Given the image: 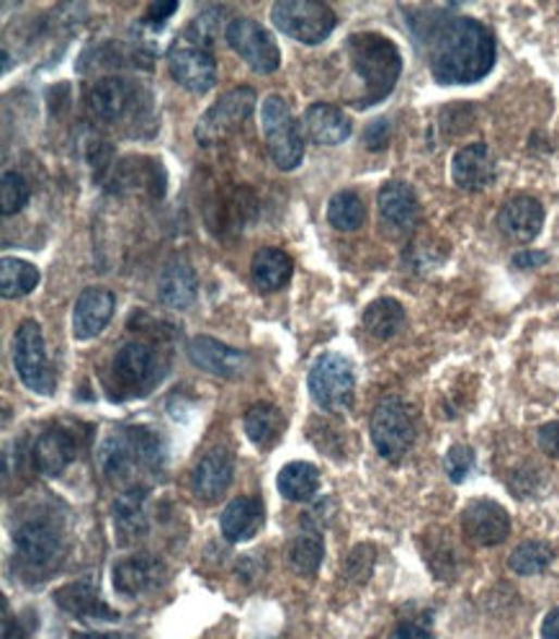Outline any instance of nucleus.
I'll list each match as a JSON object with an SVG mask.
<instances>
[{
    "instance_id": "f257e3e1",
    "label": "nucleus",
    "mask_w": 559,
    "mask_h": 639,
    "mask_svg": "<svg viewBox=\"0 0 559 639\" xmlns=\"http://www.w3.org/2000/svg\"><path fill=\"white\" fill-rule=\"evenodd\" d=\"M428 67L438 86H472L495 67V39L470 16L442 19L425 32Z\"/></svg>"
},
{
    "instance_id": "f03ea898",
    "label": "nucleus",
    "mask_w": 559,
    "mask_h": 639,
    "mask_svg": "<svg viewBox=\"0 0 559 639\" xmlns=\"http://www.w3.org/2000/svg\"><path fill=\"white\" fill-rule=\"evenodd\" d=\"M346 54L356 75L363 81V96L356 107L369 109L393 94L402 73L400 49L393 39L374 32L351 34L346 41Z\"/></svg>"
},
{
    "instance_id": "7ed1b4c3",
    "label": "nucleus",
    "mask_w": 559,
    "mask_h": 639,
    "mask_svg": "<svg viewBox=\"0 0 559 639\" xmlns=\"http://www.w3.org/2000/svg\"><path fill=\"white\" fill-rule=\"evenodd\" d=\"M165 462V441L150 428H119L99 448V467L111 480L129 477L135 469H156Z\"/></svg>"
},
{
    "instance_id": "20e7f679",
    "label": "nucleus",
    "mask_w": 559,
    "mask_h": 639,
    "mask_svg": "<svg viewBox=\"0 0 559 639\" xmlns=\"http://www.w3.org/2000/svg\"><path fill=\"white\" fill-rule=\"evenodd\" d=\"M261 126L265 145H269L271 160L282 171H295L305 160V139L289 103L282 96L271 94L261 103Z\"/></svg>"
},
{
    "instance_id": "39448f33",
    "label": "nucleus",
    "mask_w": 559,
    "mask_h": 639,
    "mask_svg": "<svg viewBox=\"0 0 559 639\" xmlns=\"http://www.w3.org/2000/svg\"><path fill=\"white\" fill-rule=\"evenodd\" d=\"M13 552L24 578L45 580V575H50L62 557V537L52 521L32 518L13 531Z\"/></svg>"
},
{
    "instance_id": "423d86ee",
    "label": "nucleus",
    "mask_w": 559,
    "mask_h": 639,
    "mask_svg": "<svg viewBox=\"0 0 559 639\" xmlns=\"http://www.w3.org/2000/svg\"><path fill=\"white\" fill-rule=\"evenodd\" d=\"M271 21L286 37L314 47L335 32L338 16L331 5L314 3V0H278L271 5Z\"/></svg>"
},
{
    "instance_id": "0eeeda50",
    "label": "nucleus",
    "mask_w": 559,
    "mask_h": 639,
    "mask_svg": "<svg viewBox=\"0 0 559 639\" xmlns=\"http://www.w3.org/2000/svg\"><path fill=\"white\" fill-rule=\"evenodd\" d=\"M13 367L26 390L37 392V395L50 397L58 390V379H54L50 361H47L45 335H41L39 322L24 320L13 335Z\"/></svg>"
},
{
    "instance_id": "6e6552de",
    "label": "nucleus",
    "mask_w": 559,
    "mask_h": 639,
    "mask_svg": "<svg viewBox=\"0 0 559 639\" xmlns=\"http://www.w3.org/2000/svg\"><path fill=\"white\" fill-rule=\"evenodd\" d=\"M310 395L325 413H346L353 403V364L340 354H323L310 369Z\"/></svg>"
},
{
    "instance_id": "1a4fd4ad",
    "label": "nucleus",
    "mask_w": 559,
    "mask_h": 639,
    "mask_svg": "<svg viewBox=\"0 0 559 639\" xmlns=\"http://www.w3.org/2000/svg\"><path fill=\"white\" fill-rule=\"evenodd\" d=\"M256 103H258L256 90L248 88V86L233 88V90H227V94H222L212 103V107L204 111V116L199 119L197 130H194L197 143L204 145V147H212V145L220 143V139L233 135L237 126H240L250 114H253Z\"/></svg>"
},
{
    "instance_id": "9d476101",
    "label": "nucleus",
    "mask_w": 559,
    "mask_h": 639,
    "mask_svg": "<svg viewBox=\"0 0 559 639\" xmlns=\"http://www.w3.org/2000/svg\"><path fill=\"white\" fill-rule=\"evenodd\" d=\"M369 431H372L376 452L389 462L402 459L410 452L412 441H415V423H412L408 407L397 397H384L374 407Z\"/></svg>"
},
{
    "instance_id": "9b49d317",
    "label": "nucleus",
    "mask_w": 559,
    "mask_h": 639,
    "mask_svg": "<svg viewBox=\"0 0 559 639\" xmlns=\"http://www.w3.org/2000/svg\"><path fill=\"white\" fill-rule=\"evenodd\" d=\"M225 39L227 45L248 62V67L256 70V73L271 75L276 73L278 65H282V49L276 47L274 37L253 19L240 16L229 21Z\"/></svg>"
},
{
    "instance_id": "f8f14e48",
    "label": "nucleus",
    "mask_w": 559,
    "mask_h": 639,
    "mask_svg": "<svg viewBox=\"0 0 559 639\" xmlns=\"http://www.w3.org/2000/svg\"><path fill=\"white\" fill-rule=\"evenodd\" d=\"M111 371H114L119 388L132 392V395H148L163 377L158 351L142 341L122 346L114 361H111Z\"/></svg>"
},
{
    "instance_id": "ddd939ff",
    "label": "nucleus",
    "mask_w": 559,
    "mask_h": 639,
    "mask_svg": "<svg viewBox=\"0 0 559 639\" xmlns=\"http://www.w3.org/2000/svg\"><path fill=\"white\" fill-rule=\"evenodd\" d=\"M167 70L181 88L197 96L212 90L216 83V62L212 52L188 39H178L167 49Z\"/></svg>"
},
{
    "instance_id": "4468645a",
    "label": "nucleus",
    "mask_w": 559,
    "mask_h": 639,
    "mask_svg": "<svg viewBox=\"0 0 559 639\" xmlns=\"http://www.w3.org/2000/svg\"><path fill=\"white\" fill-rule=\"evenodd\" d=\"M461 531L477 546H498L510 533V516L495 501H472L461 514Z\"/></svg>"
},
{
    "instance_id": "2eb2a0df",
    "label": "nucleus",
    "mask_w": 559,
    "mask_h": 639,
    "mask_svg": "<svg viewBox=\"0 0 559 639\" xmlns=\"http://www.w3.org/2000/svg\"><path fill=\"white\" fill-rule=\"evenodd\" d=\"M376 207H380L382 228L395 237L412 233L418 217H421V204H418L415 192L408 184H402V181L384 184L380 188V196H376Z\"/></svg>"
},
{
    "instance_id": "dca6fc26",
    "label": "nucleus",
    "mask_w": 559,
    "mask_h": 639,
    "mask_svg": "<svg viewBox=\"0 0 559 639\" xmlns=\"http://www.w3.org/2000/svg\"><path fill=\"white\" fill-rule=\"evenodd\" d=\"M139 103V88L124 78H101L90 88L88 109L99 122L116 124L124 116L135 114Z\"/></svg>"
},
{
    "instance_id": "f3484780",
    "label": "nucleus",
    "mask_w": 559,
    "mask_h": 639,
    "mask_svg": "<svg viewBox=\"0 0 559 639\" xmlns=\"http://www.w3.org/2000/svg\"><path fill=\"white\" fill-rule=\"evenodd\" d=\"M186 354L194 367H199L201 371L214 377H237L248 367L246 351H237L233 346H227V343L209 339V335H197V339L188 341Z\"/></svg>"
},
{
    "instance_id": "a211bd4d",
    "label": "nucleus",
    "mask_w": 559,
    "mask_h": 639,
    "mask_svg": "<svg viewBox=\"0 0 559 639\" xmlns=\"http://www.w3.org/2000/svg\"><path fill=\"white\" fill-rule=\"evenodd\" d=\"M114 307L116 297L109 290H103V286H88V290H83L73 310V339H96V335L109 325Z\"/></svg>"
},
{
    "instance_id": "6ab92c4d",
    "label": "nucleus",
    "mask_w": 559,
    "mask_h": 639,
    "mask_svg": "<svg viewBox=\"0 0 559 639\" xmlns=\"http://www.w3.org/2000/svg\"><path fill=\"white\" fill-rule=\"evenodd\" d=\"M498 228L513 243H531L534 237H539L544 228V207L534 196H513V199L502 204Z\"/></svg>"
},
{
    "instance_id": "aec40b11",
    "label": "nucleus",
    "mask_w": 559,
    "mask_h": 639,
    "mask_svg": "<svg viewBox=\"0 0 559 639\" xmlns=\"http://www.w3.org/2000/svg\"><path fill=\"white\" fill-rule=\"evenodd\" d=\"M451 179L461 192H482L495 181V158L485 143H472L454 156Z\"/></svg>"
},
{
    "instance_id": "412c9836",
    "label": "nucleus",
    "mask_w": 559,
    "mask_h": 639,
    "mask_svg": "<svg viewBox=\"0 0 559 639\" xmlns=\"http://www.w3.org/2000/svg\"><path fill=\"white\" fill-rule=\"evenodd\" d=\"M75 456H78L75 433L62 426H54L50 431L41 433L32 452L34 467H37L45 477H60L70 465H73Z\"/></svg>"
},
{
    "instance_id": "4be33fe9",
    "label": "nucleus",
    "mask_w": 559,
    "mask_h": 639,
    "mask_svg": "<svg viewBox=\"0 0 559 639\" xmlns=\"http://www.w3.org/2000/svg\"><path fill=\"white\" fill-rule=\"evenodd\" d=\"M235 462L233 454L225 448H212L199 459V465L191 472V490L201 501L212 503L233 484Z\"/></svg>"
},
{
    "instance_id": "5701e85b",
    "label": "nucleus",
    "mask_w": 559,
    "mask_h": 639,
    "mask_svg": "<svg viewBox=\"0 0 559 639\" xmlns=\"http://www.w3.org/2000/svg\"><path fill=\"white\" fill-rule=\"evenodd\" d=\"M165 567L163 562L150 557V554H137V557H127L116 562L114 567V588L116 593L135 599V595L150 593L163 582Z\"/></svg>"
},
{
    "instance_id": "b1692460",
    "label": "nucleus",
    "mask_w": 559,
    "mask_h": 639,
    "mask_svg": "<svg viewBox=\"0 0 559 639\" xmlns=\"http://www.w3.org/2000/svg\"><path fill=\"white\" fill-rule=\"evenodd\" d=\"M199 279L184 258H171L158 277V299L171 310H186L197 302Z\"/></svg>"
},
{
    "instance_id": "393cba45",
    "label": "nucleus",
    "mask_w": 559,
    "mask_h": 639,
    "mask_svg": "<svg viewBox=\"0 0 559 639\" xmlns=\"http://www.w3.org/2000/svg\"><path fill=\"white\" fill-rule=\"evenodd\" d=\"M305 132L314 145L335 147L351 137L353 124L344 114V109L333 107V103H312L305 111Z\"/></svg>"
},
{
    "instance_id": "a878e982",
    "label": "nucleus",
    "mask_w": 559,
    "mask_h": 639,
    "mask_svg": "<svg viewBox=\"0 0 559 639\" xmlns=\"http://www.w3.org/2000/svg\"><path fill=\"white\" fill-rule=\"evenodd\" d=\"M54 601L62 611L80 622H116L119 614L101 601L99 591L90 582H67L54 593Z\"/></svg>"
},
{
    "instance_id": "bb28decb",
    "label": "nucleus",
    "mask_w": 559,
    "mask_h": 639,
    "mask_svg": "<svg viewBox=\"0 0 559 639\" xmlns=\"http://www.w3.org/2000/svg\"><path fill=\"white\" fill-rule=\"evenodd\" d=\"M222 537L227 542H248L253 539L263 526V503L253 495L235 497L227 503V508L222 511L220 518Z\"/></svg>"
},
{
    "instance_id": "cd10ccee",
    "label": "nucleus",
    "mask_w": 559,
    "mask_h": 639,
    "mask_svg": "<svg viewBox=\"0 0 559 639\" xmlns=\"http://www.w3.org/2000/svg\"><path fill=\"white\" fill-rule=\"evenodd\" d=\"M295 263L282 248H261L250 261V279L261 292H278L289 284Z\"/></svg>"
},
{
    "instance_id": "c85d7f7f",
    "label": "nucleus",
    "mask_w": 559,
    "mask_h": 639,
    "mask_svg": "<svg viewBox=\"0 0 559 639\" xmlns=\"http://www.w3.org/2000/svg\"><path fill=\"white\" fill-rule=\"evenodd\" d=\"M145 501H148V490L132 488L122 493L114 503V526L122 537V542H135L148 531V516H145Z\"/></svg>"
},
{
    "instance_id": "c756f323",
    "label": "nucleus",
    "mask_w": 559,
    "mask_h": 639,
    "mask_svg": "<svg viewBox=\"0 0 559 639\" xmlns=\"http://www.w3.org/2000/svg\"><path fill=\"white\" fill-rule=\"evenodd\" d=\"M276 488L286 501L307 503L318 495L320 472L310 462H289L276 477Z\"/></svg>"
},
{
    "instance_id": "7c9ffc66",
    "label": "nucleus",
    "mask_w": 559,
    "mask_h": 639,
    "mask_svg": "<svg viewBox=\"0 0 559 639\" xmlns=\"http://www.w3.org/2000/svg\"><path fill=\"white\" fill-rule=\"evenodd\" d=\"M243 426H246L248 439L253 441L258 448H271L278 439H282L284 416L276 405L256 403L248 407L246 418H243Z\"/></svg>"
},
{
    "instance_id": "2f4dec72",
    "label": "nucleus",
    "mask_w": 559,
    "mask_h": 639,
    "mask_svg": "<svg viewBox=\"0 0 559 639\" xmlns=\"http://www.w3.org/2000/svg\"><path fill=\"white\" fill-rule=\"evenodd\" d=\"M405 325V307L397 299H376L363 310V328L376 341H389Z\"/></svg>"
},
{
    "instance_id": "473e14b6",
    "label": "nucleus",
    "mask_w": 559,
    "mask_h": 639,
    "mask_svg": "<svg viewBox=\"0 0 559 639\" xmlns=\"http://www.w3.org/2000/svg\"><path fill=\"white\" fill-rule=\"evenodd\" d=\"M39 269L24 258H3L0 261V294L5 299L26 297L37 290Z\"/></svg>"
},
{
    "instance_id": "72a5a7b5",
    "label": "nucleus",
    "mask_w": 559,
    "mask_h": 639,
    "mask_svg": "<svg viewBox=\"0 0 559 639\" xmlns=\"http://www.w3.org/2000/svg\"><path fill=\"white\" fill-rule=\"evenodd\" d=\"M367 220V207L356 192H338L327 201V222L340 233H353Z\"/></svg>"
},
{
    "instance_id": "f704fd0d",
    "label": "nucleus",
    "mask_w": 559,
    "mask_h": 639,
    "mask_svg": "<svg viewBox=\"0 0 559 639\" xmlns=\"http://www.w3.org/2000/svg\"><path fill=\"white\" fill-rule=\"evenodd\" d=\"M323 557H325V544H323V539H320V533H314V531L299 533L289 550V562H291V567H295V573H299V575L318 573L320 565H323Z\"/></svg>"
},
{
    "instance_id": "c9c22d12",
    "label": "nucleus",
    "mask_w": 559,
    "mask_h": 639,
    "mask_svg": "<svg viewBox=\"0 0 559 639\" xmlns=\"http://www.w3.org/2000/svg\"><path fill=\"white\" fill-rule=\"evenodd\" d=\"M555 560V552H551L549 544L544 542H523L510 554L508 565L510 570L519 575H539L547 570Z\"/></svg>"
},
{
    "instance_id": "e433bc0d",
    "label": "nucleus",
    "mask_w": 559,
    "mask_h": 639,
    "mask_svg": "<svg viewBox=\"0 0 559 639\" xmlns=\"http://www.w3.org/2000/svg\"><path fill=\"white\" fill-rule=\"evenodd\" d=\"M32 188L26 184V179L21 173L5 171L3 181H0V204H3V214L11 217L21 212V209L29 204Z\"/></svg>"
},
{
    "instance_id": "4c0bfd02",
    "label": "nucleus",
    "mask_w": 559,
    "mask_h": 639,
    "mask_svg": "<svg viewBox=\"0 0 559 639\" xmlns=\"http://www.w3.org/2000/svg\"><path fill=\"white\" fill-rule=\"evenodd\" d=\"M220 19H222V11L220 9H207L204 13H199L197 19L191 21V26H188L184 39L194 41V45L199 47H209L216 37V32H220Z\"/></svg>"
},
{
    "instance_id": "58836bf2",
    "label": "nucleus",
    "mask_w": 559,
    "mask_h": 639,
    "mask_svg": "<svg viewBox=\"0 0 559 639\" xmlns=\"http://www.w3.org/2000/svg\"><path fill=\"white\" fill-rule=\"evenodd\" d=\"M444 469L446 475H449L451 482H464L470 472L474 469V452L470 446H451L449 452L444 456Z\"/></svg>"
},
{
    "instance_id": "ea45409f",
    "label": "nucleus",
    "mask_w": 559,
    "mask_h": 639,
    "mask_svg": "<svg viewBox=\"0 0 559 639\" xmlns=\"http://www.w3.org/2000/svg\"><path fill=\"white\" fill-rule=\"evenodd\" d=\"M363 554H367V546H356V550L351 552V557H348V575H351L353 580H359V582H363L369 578V575H372V565H374V552L369 554L367 560H361Z\"/></svg>"
},
{
    "instance_id": "a19ab883",
    "label": "nucleus",
    "mask_w": 559,
    "mask_h": 639,
    "mask_svg": "<svg viewBox=\"0 0 559 639\" xmlns=\"http://www.w3.org/2000/svg\"><path fill=\"white\" fill-rule=\"evenodd\" d=\"M389 139V122L387 119H376V122L369 124L367 135H363V143H367L369 150H384Z\"/></svg>"
},
{
    "instance_id": "79ce46f5",
    "label": "nucleus",
    "mask_w": 559,
    "mask_h": 639,
    "mask_svg": "<svg viewBox=\"0 0 559 639\" xmlns=\"http://www.w3.org/2000/svg\"><path fill=\"white\" fill-rule=\"evenodd\" d=\"M539 446L542 452L551 456V459H559V420H555V423H547L539 428Z\"/></svg>"
},
{
    "instance_id": "37998d69",
    "label": "nucleus",
    "mask_w": 559,
    "mask_h": 639,
    "mask_svg": "<svg viewBox=\"0 0 559 639\" xmlns=\"http://www.w3.org/2000/svg\"><path fill=\"white\" fill-rule=\"evenodd\" d=\"M510 263H513V269L529 271V269H539V266L549 263V256L542 250H521V253H515L513 261Z\"/></svg>"
},
{
    "instance_id": "c03bdc74",
    "label": "nucleus",
    "mask_w": 559,
    "mask_h": 639,
    "mask_svg": "<svg viewBox=\"0 0 559 639\" xmlns=\"http://www.w3.org/2000/svg\"><path fill=\"white\" fill-rule=\"evenodd\" d=\"M178 11V3H152L148 13H145V21H150V24H163L173 16V13Z\"/></svg>"
},
{
    "instance_id": "a18cd8bd",
    "label": "nucleus",
    "mask_w": 559,
    "mask_h": 639,
    "mask_svg": "<svg viewBox=\"0 0 559 639\" xmlns=\"http://www.w3.org/2000/svg\"><path fill=\"white\" fill-rule=\"evenodd\" d=\"M3 639H29V635H26V629L21 627L18 619H13V616L9 614L5 601H3Z\"/></svg>"
},
{
    "instance_id": "49530a36",
    "label": "nucleus",
    "mask_w": 559,
    "mask_h": 639,
    "mask_svg": "<svg viewBox=\"0 0 559 639\" xmlns=\"http://www.w3.org/2000/svg\"><path fill=\"white\" fill-rule=\"evenodd\" d=\"M389 639H431L428 629L418 627V624H400L393 635H389Z\"/></svg>"
},
{
    "instance_id": "de8ad7c7",
    "label": "nucleus",
    "mask_w": 559,
    "mask_h": 639,
    "mask_svg": "<svg viewBox=\"0 0 559 639\" xmlns=\"http://www.w3.org/2000/svg\"><path fill=\"white\" fill-rule=\"evenodd\" d=\"M542 637L544 639H559V609L549 611L547 619L542 624Z\"/></svg>"
},
{
    "instance_id": "09e8293b",
    "label": "nucleus",
    "mask_w": 559,
    "mask_h": 639,
    "mask_svg": "<svg viewBox=\"0 0 559 639\" xmlns=\"http://www.w3.org/2000/svg\"><path fill=\"white\" fill-rule=\"evenodd\" d=\"M73 639H122V637L101 635V631H80V635H73Z\"/></svg>"
}]
</instances>
